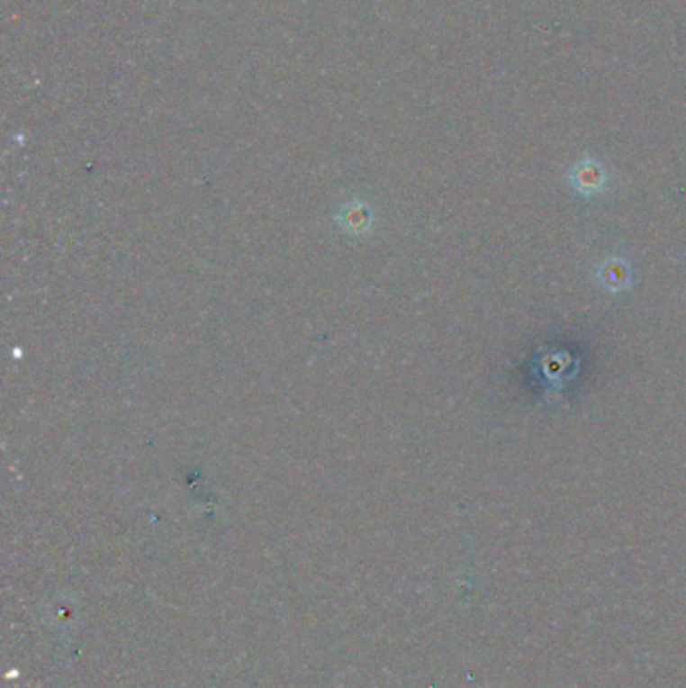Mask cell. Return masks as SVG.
<instances>
[{"mask_svg": "<svg viewBox=\"0 0 686 688\" xmlns=\"http://www.w3.org/2000/svg\"><path fill=\"white\" fill-rule=\"evenodd\" d=\"M572 186L578 189L580 194L584 195H594L600 194L606 186V176L600 166L591 161L582 163V166H576L572 174Z\"/></svg>", "mask_w": 686, "mask_h": 688, "instance_id": "2", "label": "cell"}, {"mask_svg": "<svg viewBox=\"0 0 686 688\" xmlns=\"http://www.w3.org/2000/svg\"><path fill=\"white\" fill-rule=\"evenodd\" d=\"M598 278L606 290L620 292L632 286V268L622 258H610V260L600 266Z\"/></svg>", "mask_w": 686, "mask_h": 688, "instance_id": "1", "label": "cell"}]
</instances>
